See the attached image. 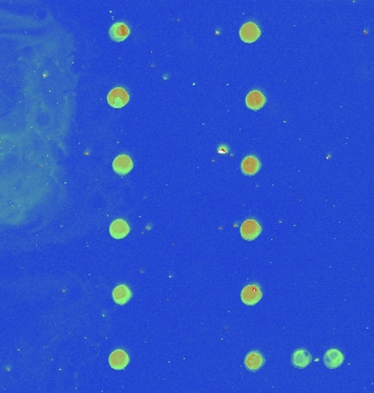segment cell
Instances as JSON below:
<instances>
[{
    "instance_id": "cell-1",
    "label": "cell",
    "mask_w": 374,
    "mask_h": 393,
    "mask_svg": "<svg viewBox=\"0 0 374 393\" xmlns=\"http://www.w3.org/2000/svg\"><path fill=\"white\" fill-rule=\"evenodd\" d=\"M129 101L128 93L123 87H115L108 93L107 102L114 108H122Z\"/></svg>"
},
{
    "instance_id": "cell-2",
    "label": "cell",
    "mask_w": 374,
    "mask_h": 393,
    "mask_svg": "<svg viewBox=\"0 0 374 393\" xmlns=\"http://www.w3.org/2000/svg\"><path fill=\"white\" fill-rule=\"evenodd\" d=\"M240 232L245 240H254L262 233V228L255 220H247L242 224Z\"/></svg>"
},
{
    "instance_id": "cell-3",
    "label": "cell",
    "mask_w": 374,
    "mask_h": 393,
    "mask_svg": "<svg viewBox=\"0 0 374 393\" xmlns=\"http://www.w3.org/2000/svg\"><path fill=\"white\" fill-rule=\"evenodd\" d=\"M241 298L242 302L246 305H255L258 302L261 301L262 298V291L258 286L256 285H247L245 286L243 291L241 293Z\"/></svg>"
},
{
    "instance_id": "cell-4",
    "label": "cell",
    "mask_w": 374,
    "mask_h": 393,
    "mask_svg": "<svg viewBox=\"0 0 374 393\" xmlns=\"http://www.w3.org/2000/svg\"><path fill=\"white\" fill-rule=\"evenodd\" d=\"M261 35V30L253 22H247L240 30V36L245 43L255 42Z\"/></svg>"
},
{
    "instance_id": "cell-5",
    "label": "cell",
    "mask_w": 374,
    "mask_h": 393,
    "mask_svg": "<svg viewBox=\"0 0 374 393\" xmlns=\"http://www.w3.org/2000/svg\"><path fill=\"white\" fill-rule=\"evenodd\" d=\"M128 362H129V357L123 350L114 351L111 355H109L108 358L109 366L116 370L124 369L128 365Z\"/></svg>"
},
{
    "instance_id": "cell-6",
    "label": "cell",
    "mask_w": 374,
    "mask_h": 393,
    "mask_svg": "<svg viewBox=\"0 0 374 393\" xmlns=\"http://www.w3.org/2000/svg\"><path fill=\"white\" fill-rule=\"evenodd\" d=\"M113 168L119 175H126L133 168V160L128 157L122 154L118 156L113 162Z\"/></svg>"
},
{
    "instance_id": "cell-7",
    "label": "cell",
    "mask_w": 374,
    "mask_h": 393,
    "mask_svg": "<svg viewBox=\"0 0 374 393\" xmlns=\"http://www.w3.org/2000/svg\"><path fill=\"white\" fill-rule=\"evenodd\" d=\"M343 363H344L343 353L336 350V348H332V350L327 351L325 356H324V364H325L326 367L331 369L338 368Z\"/></svg>"
},
{
    "instance_id": "cell-8",
    "label": "cell",
    "mask_w": 374,
    "mask_h": 393,
    "mask_svg": "<svg viewBox=\"0 0 374 393\" xmlns=\"http://www.w3.org/2000/svg\"><path fill=\"white\" fill-rule=\"evenodd\" d=\"M109 233L116 239H122L128 235L129 225L124 220H116L109 226Z\"/></svg>"
},
{
    "instance_id": "cell-9",
    "label": "cell",
    "mask_w": 374,
    "mask_h": 393,
    "mask_svg": "<svg viewBox=\"0 0 374 393\" xmlns=\"http://www.w3.org/2000/svg\"><path fill=\"white\" fill-rule=\"evenodd\" d=\"M265 102L266 98L260 91H252L246 96V106L253 110L261 109Z\"/></svg>"
},
{
    "instance_id": "cell-10",
    "label": "cell",
    "mask_w": 374,
    "mask_h": 393,
    "mask_svg": "<svg viewBox=\"0 0 374 393\" xmlns=\"http://www.w3.org/2000/svg\"><path fill=\"white\" fill-rule=\"evenodd\" d=\"M129 27L125 23H115L109 29V36L115 42H122L129 35Z\"/></svg>"
},
{
    "instance_id": "cell-11",
    "label": "cell",
    "mask_w": 374,
    "mask_h": 393,
    "mask_svg": "<svg viewBox=\"0 0 374 393\" xmlns=\"http://www.w3.org/2000/svg\"><path fill=\"white\" fill-rule=\"evenodd\" d=\"M312 361L311 354L306 350H296L292 355V365L296 368H305Z\"/></svg>"
},
{
    "instance_id": "cell-12",
    "label": "cell",
    "mask_w": 374,
    "mask_h": 393,
    "mask_svg": "<svg viewBox=\"0 0 374 393\" xmlns=\"http://www.w3.org/2000/svg\"><path fill=\"white\" fill-rule=\"evenodd\" d=\"M261 168V163L257 157L250 156L246 157L242 162V170L245 175H255Z\"/></svg>"
},
{
    "instance_id": "cell-13",
    "label": "cell",
    "mask_w": 374,
    "mask_h": 393,
    "mask_svg": "<svg viewBox=\"0 0 374 393\" xmlns=\"http://www.w3.org/2000/svg\"><path fill=\"white\" fill-rule=\"evenodd\" d=\"M264 365V358L258 352H251L245 358V366L252 372H256Z\"/></svg>"
},
{
    "instance_id": "cell-14",
    "label": "cell",
    "mask_w": 374,
    "mask_h": 393,
    "mask_svg": "<svg viewBox=\"0 0 374 393\" xmlns=\"http://www.w3.org/2000/svg\"><path fill=\"white\" fill-rule=\"evenodd\" d=\"M113 298L115 303L124 305L131 298V292L126 285H119L113 292Z\"/></svg>"
}]
</instances>
